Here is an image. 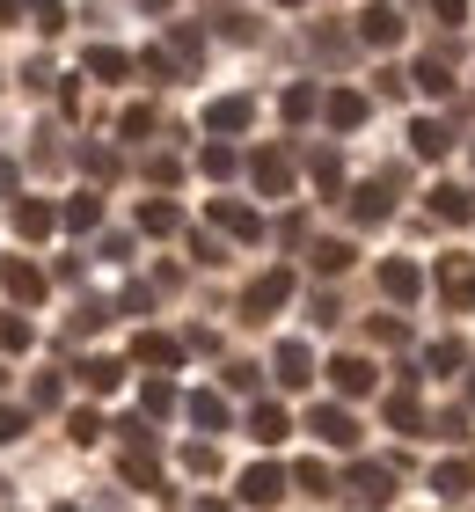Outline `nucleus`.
<instances>
[{
	"instance_id": "f257e3e1",
	"label": "nucleus",
	"mask_w": 475,
	"mask_h": 512,
	"mask_svg": "<svg viewBox=\"0 0 475 512\" xmlns=\"http://www.w3.org/2000/svg\"><path fill=\"white\" fill-rule=\"evenodd\" d=\"M439 300L454 315L475 308V256H439Z\"/></svg>"
},
{
	"instance_id": "f03ea898",
	"label": "nucleus",
	"mask_w": 475,
	"mask_h": 512,
	"mask_svg": "<svg viewBox=\"0 0 475 512\" xmlns=\"http://www.w3.org/2000/svg\"><path fill=\"white\" fill-rule=\"evenodd\" d=\"M307 432H315L322 447H337V454H351V447H359V425H351V410H337V403H322L315 417H307Z\"/></svg>"
},
{
	"instance_id": "7ed1b4c3",
	"label": "nucleus",
	"mask_w": 475,
	"mask_h": 512,
	"mask_svg": "<svg viewBox=\"0 0 475 512\" xmlns=\"http://www.w3.org/2000/svg\"><path fill=\"white\" fill-rule=\"evenodd\" d=\"M249 176H256V191H264V198H285V191H293V154L264 147V154L249 161Z\"/></svg>"
},
{
	"instance_id": "20e7f679",
	"label": "nucleus",
	"mask_w": 475,
	"mask_h": 512,
	"mask_svg": "<svg viewBox=\"0 0 475 512\" xmlns=\"http://www.w3.org/2000/svg\"><path fill=\"white\" fill-rule=\"evenodd\" d=\"M380 293H388L395 308H410V300L424 293V271L410 264V256H388V264H380Z\"/></svg>"
},
{
	"instance_id": "39448f33",
	"label": "nucleus",
	"mask_w": 475,
	"mask_h": 512,
	"mask_svg": "<svg viewBox=\"0 0 475 512\" xmlns=\"http://www.w3.org/2000/svg\"><path fill=\"white\" fill-rule=\"evenodd\" d=\"M285 300H293V271H264V278H256V286L242 293V308H249L256 322H264L271 308H285Z\"/></svg>"
},
{
	"instance_id": "423d86ee",
	"label": "nucleus",
	"mask_w": 475,
	"mask_h": 512,
	"mask_svg": "<svg viewBox=\"0 0 475 512\" xmlns=\"http://www.w3.org/2000/svg\"><path fill=\"white\" fill-rule=\"evenodd\" d=\"M212 220H220L234 242H264V220H256L242 198H212Z\"/></svg>"
},
{
	"instance_id": "0eeeda50",
	"label": "nucleus",
	"mask_w": 475,
	"mask_h": 512,
	"mask_svg": "<svg viewBox=\"0 0 475 512\" xmlns=\"http://www.w3.org/2000/svg\"><path fill=\"white\" fill-rule=\"evenodd\" d=\"M278 498H285V469L278 461H256L242 476V505H278Z\"/></svg>"
},
{
	"instance_id": "6e6552de",
	"label": "nucleus",
	"mask_w": 475,
	"mask_h": 512,
	"mask_svg": "<svg viewBox=\"0 0 475 512\" xmlns=\"http://www.w3.org/2000/svg\"><path fill=\"white\" fill-rule=\"evenodd\" d=\"M432 213H439L446 227H468V220H475V191H468V183H439V191H432Z\"/></svg>"
},
{
	"instance_id": "1a4fd4ad",
	"label": "nucleus",
	"mask_w": 475,
	"mask_h": 512,
	"mask_svg": "<svg viewBox=\"0 0 475 512\" xmlns=\"http://www.w3.org/2000/svg\"><path fill=\"white\" fill-rule=\"evenodd\" d=\"M322 118L337 125V132H359V125H366V96H359V88H329Z\"/></svg>"
},
{
	"instance_id": "9d476101",
	"label": "nucleus",
	"mask_w": 475,
	"mask_h": 512,
	"mask_svg": "<svg viewBox=\"0 0 475 512\" xmlns=\"http://www.w3.org/2000/svg\"><path fill=\"white\" fill-rule=\"evenodd\" d=\"M359 44H402V15L388 8V0H373V8L359 15Z\"/></svg>"
},
{
	"instance_id": "9b49d317",
	"label": "nucleus",
	"mask_w": 475,
	"mask_h": 512,
	"mask_svg": "<svg viewBox=\"0 0 475 512\" xmlns=\"http://www.w3.org/2000/svg\"><path fill=\"white\" fill-rule=\"evenodd\" d=\"M278 381H285V388H307V381H315V352H307L300 337L278 344Z\"/></svg>"
},
{
	"instance_id": "f8f14e48",
	"label": "nucleus",
	"mask_w": 475,
	"mask_h": 512,
	"mask_svg": "<svg viewBox=\"0 0 475 512\" xmlns=\"http://www.w3.org/2000/svg\"><path fill=\"white\" fill-rule=\"evenodd\" d=\"M395 191V176H380V183H366V191H351V220H359V227H373V220H388V198Z\"/></svg>"
},
{
	"instance_id": "ddd939ff",
	"label": "nucleus",
	"mask_w": 475,
	"mask_h": 512,
	"mask_svg": "<svg viewBox=\"0 0 475 512\" xmlns=\"http://www.w3.org/2000/svg\"><path fill=\"white\" fill-rule=\"evenodd\" d=\"M0 286H8L22 308H30V300H44V271H37V264H22V256H8V264H0Z\"/></svg>"
},
{
	"instance_id": "4468645a",
	"label": "nucleus",
	"mask_w": 475,
	"mask_h": 512,
	"mask_svg": "<svg viewBox=\"0 0 475 512\" xmlns=\"http://www.w3.org/2000/svg\"><path fill=\"white\" fill-rule=\"evenodd\" d=\"M132 359H139V366H161V374H169V366L183 359V344H176V337H161V330H139V337H132Z\"/></svg>"
},
{
	"instance_id": "2eb2a0df",
	"label": "nucleus",
	"mask_w": 475,
	"mask_h": 512,
	"mask_svg": "<svg viewBox=\"0 0 475 512\" xmlns=\"http://www.w3.org/2000/svg\"><path fill=\"white\" fill-rule=\"evenodd\" d=\"M388 491H395V469H380V461H359V469H351V498L388 505Z\"/></svg>"
},
{
	"instance_id": "dca6fc26",
	"label": "nucleus",
	"mask_w": 475,
	"mask_h": 512,
	"mask_svg": "<svg viewBox=\"0 0 475 512\" xmlns=\"http://www.w3.org/2000/svg\"><path fill=\"white\" fill-rule=\"evenodd\" d=\"M249 118H256V103H249V96H220V103L205 110V132H242Z\"/></svg>"
},
{
	"instance_id": "f3484780",
	"label": "nucleus",
	"mask_w": 475,
	"mask_h": 512,
	"mask_svg": "<svg viewBox=\"0 0 475 512\" xmlns=\"http://www.w3.org/2000/svg\"><path fill=\"white\" fill-rule=\"evenodd\" d=\"M329 381H337V395H366L373 388V366L344 352V359H329Z\"/></svg>"
},
{
	"instance_id": "a211bd4d",
	"label": "nucleus",
	"mask_w": 475,
	"mask_h": 512,
	"mask_svg": "<svg viewBox=\"0 0 475 512\" xmlns=\"http://www.w3.org/2000/svg\"><path fill=\"white\" fill-rule=\"evenodd\" d=\"M52 227H59V213H52V205H37V198H22V205H15V235L44 242V235H52Z\"/></svg>"
},
{
	"instance_id": "6ab92c4d",
	"label": "nucleus",
	"mask_w": 475,
	"mask_h": 512,
	"mask_svg": "<svg viewBox=\"0 0 475 512\" xmlns=\"http://www.w3.org/2000/svg\"><path fill=\"white\" fill-rule=\"evenodd\" d=\"M410 147H417V154H424V161H439V154H446V147H454V132H446V125H439V118H417V125H410Z\"/></svg>"
},
{
	"instance_id": "aec40b11",
	"label": "nucleus",
	"mask_w": 475,
	"mask_h": 512,
	"mask_svg": "<svg viewBox=\"0 0 475 512\" xmlns=\"http://www.w3.org/2000/svg\"><path fill=\"white\" fill-rule=\"evenodd\" d=\"M285 432H293V425H285V410H278V403H256V410H249V439H264V447H278Z\"/></svg>"
},
{
	"instance_id": "412c9836",
	"label": "nucleus",
	"mask_w": 475,
	"mask_h": 512,
	"mask_svg": "<svg viewBox=\"0 0 475 512\" xmlns=\"http://www.w3.org/2000/svg\"><path fill=\"white\" fill-rule=\"evenodd\" d=\"M176 227H183V213H176L169 198H147V205H139V235H176Z\"/></svg>"
},
{
	"instance_id": "4be33fe9",
	"label": "nucleus",
	"mask_w": 475,
	"mask_h": 512,
	"mask_svg": "<svg viewBox=\"0 0 475 512\" xmlns=\"http://www.w3.org/2000/svg\"><path fill=\"white\" fill-rule=\"evenodd\" d=\"M190 425H205V432H227V403H220V395H212V388H198V395H190Z\"/></svg>"
},
{
	"instance_id": "5701e85b",
	"label": "nucleus",
	"mask_w": 475,
	"mask_h": 512,
	"mask_svg": "<svg viewBox=\"0 0 475 512\" xmlns=\"http://www.w3.org/2000/svg\"><path fill=\"white\" fill-rule=\"evenodd\" d=\"M388 425H395V432H424V410H417V388H395V395H388Z\"/></svg>"
},
{
	"instance_id": "b1692460",
	"label": "nucleus",
	"mask_w": 475,
	"mask_h": 512,
	"mask_svg": "<svg viewBox=\"0 0 475 512\" xmlns=\"http://www.w3.org/2000/svg\"><path fill=\"white\" fill-rule=\"evenodd\" d=\"M59 220L74 227V235H88V227L103 220V198H95V191H81V198H66V213H59Z\"/></svg>"
},
{
	"instance_id": "393cba45",
	"label": "nucleus",
	"mask_w": 475,
	"mask_h": 512,
	"mask_svg": "<svg viewBox=\"0 0 475 512\" xmlns=\"http://www.w3.org/2000/svg\"><path fill=\"white\" fill-rule=\"evenodd\" d=\"M117 381H125V366H117V359H88V366H81V388H88V395H110Z\"/></svg>"
},
{
	"instance_id": "a878e982",
	"label": "nucleus",
	"mask_w": 475,
	"mask_h": 512,
	"mask_svg": "<svg viewBox=\"0 0 475 512\" xmlns=\"http://www.w3.org/2000/svg\"><path fill=\"white\" fill-rule=\"evenodd\" d=\"M88 74H95V81H125V74H132V59H125V52H110V44H95V52H88Z\"/></svg>"
},
{
	"instance_id": "bb28decb",
	"label": "nucleus",
	"mask_w": 475,
	"mask_h": 512,
	"mask_svg": "<svg viewBox=\"0 0 475 512\" xmlns=\"http://www.w3.org/2000/svg\"><path fill=\"white\" fill-rule=\"evenodd\" d=\"M410 81L424 88V96H446V88H454V74H446V59H432V52L417 59V74H410Z\"/></svg>"
},
{
	"instance_id": "cd10ccee",
	"label": "nucleus",
	"mask_w": 475,
	"mask_h": 512,
	"mask_svg": "<svg viewBox=\"0 0 475 512\" xmlns=\"http://www.w3.org/2000/svg\"><path fill=\"white\" fill-rule=\"evenodd\" d=\"M468 483H475V476H468V461H439V469H432V491H446V498H461Z\"/></svg>"
},
{
	"instance_id": "c85d7f7f",
	"label": "nucleus",
	"mask_w": 475,
	"mask_h": 512,
	"mask_svg": "<svg viewBox=\"0 0 475 512\" xmlns=\"http://www.w3.org/2000/svg\"><path fill=\"white\" fill-rule=\"evenodd\" d=\"M315 271H322V278L351 271V242H315Z\"/></svg>"
},
{
	"instance_id": "c756f323",
	"label": "nucleus",
	"mask_w": 475,
	"mask_h": 512,
	"mask_svg": "<svg viewBox=\"0 0 475 512\" xmlns=\"http://www.w3.org/2000/svg\"><path fill=\"white\" fill-rule=\"evenodd\" d=\"M307 169H315V191H329V198L344 191V161H337V154H315Z\"/></svg>"
},
{
	"instance_id": "7c9ffc66",
	"label": "nucleus",
	"mask_w": 475,
	"mask_h": 512,
	"mask_svg": "<svg viewBox=\"0 0 475 512\" xmlns=\"http://www.w3.org/2000/svg\"><path fill=\"white\" fill-rule=\"evenodd\" d=\"M139 410H147V417H169V410H176V388H169V381H147V388H139Z\"/></svg>"
},
{
	"instance_id": "2f4dec72",
	"label": "nucleus",
	"mask_w": 475,
	"mask_h": 512,
	"mask_svg": "<svg viewBox=\"0 0 475 512\" xmlns=\"http://www.w3.org/2000/svg\"><path fill=\"white\" fill-rule=\"evenodd\" d=\"M30 322H22V315H0V352H30Z\"/></svg>"
},
{
	"instance_id": "473e14b6",
	"label": "nucleus",
	"mask_w": 475,
	"mask_h": 512,
	"mask_svg": "<svg viewBox=\"0 0 475 512\" xmlns=\"http://www.w3.org/2000/svg\"><path fill=\"white\" fill-rule=\"evenodd\" d=\"M293 483H300V491H315V498H329V469H322V461H300Z\"/></svg>"
},
{
	"instance_id": "72a5a7b5",
	"label": "nucleus",
	"mask_w": 475,
	"mask_h": 512,
	"mask_svg": "<svg viewBox=\"0 0 475 512\" xmlns=\"http://www.w3.org/2000/svg\"><path fill=\"white\" fill-rule=\"evenodd\" d=\"M30 432V410H15V403H0V447H8V439H22Z\"/></svg>"
},
{
	"instance_id": "f704fd0d",
	"label": "nucleus",
	"mask_w": 475,
	"mask_h": 512,
	"mask_svg": "<svg viewBox=\"0 0 475 512\" xmlns=\"http://www.w3.org/2000/svg\"><path fill=\"white\" fill-rule=\"evenodd\" d=\"M22 8H30V22H37V30H59V22H66V8H59V0H22Z\"/></svg>"
},
{
	"instance_id": "c9c22d12",
	"label": "nucleus",
	"mask_w": 475,
	"mask_h": 512,
	"mask_svg": "<svg viewBox=\"0 0 475 512\" xmlns=\"http://www.w3.org/2000/svg\"><path fill=\"white\" fill-rule=\"evenodd\" d=\"M183 469L190 476H220V454H212V447H183Z\"/></svg>"
},
{
	"instance_id": "e433bc0d",
	"label": "nucleus",
	"mask_w": 475,
	"mask_h": 512,
	"mask_svg": "<svg viewBox=\"0 0 475 512\" xmlns=\"http://www.w3.org/2000/svg\"><path fill=\"white\" fill-rule=\"evenodd\" d=\"M66 432L88 447V439H103V417H95V410H74V417H66Z\"/></svg>"
},
{
	"instance_id": "4c0bfd02",
	"label": "nucleus",
	"mask_w": 475,
	"mask_h": 512,
	"mask_svg": "<svg viewBox=\"0 0 475 512\" xmlns=\"http://www.w3.org/2000/svg\"><path fill=\"white\" fill-rule=\"evenodd\" d=\"M117 125H125V139H147V132H154V110H147V103H132Z\"/></svg>"
},
{
	"instance_id": "58836bf2",
	"label": "nucleus",
	"mask_w": 475,
	"mask_h": 512,
	"mask_svg": "<svg viewBox=\"0 0 475 512\" xmlns=\"http://www.w3.org/2000/svg\"><path fill=\"white\" fill-rule=\"evenodd\" d=\"M307 110H315V88H307V81H300V88H285V118H293V125H300V118H307Z\"/></svg>"
},
{
	"instance_id": "ea45409f",
	"label": "nucleus",
	"mask_w": 475,
	"mask_h": 512,
	"mask_svg": "<svg viewBox=\"0 0 475 512\" xmlns=\"http://www.w3.org/2000/svg\"><path fill=\"white\" fill-rule=\"evenodd\" d=\"M424 359H432V366H439V374H454V366H461L468 352H461V344H454V337H446V344H432V352H424Z\"/></svg>"
},
{
	"instance_id": "a19ab883",
	"label": "nucleus",
	"mask_w": 475,
	"mask_h": 512,
	"mask_svg": "<svg viewBox=\"0 0 475 512\" xmlns=\"http://www.w3.org/2000/svg\"><path fill=\"white\" fill-rule=\"evenodd\" d=\"M198 161H205V176H234V147H205Z\"/></svg>"
},
{
	"instance_id": "79ce46f5",
	"label": "nucleus",
	"mask_w": 475,
	"mask_h": 512,
	"mask_svg": "<svg viewBox=\"0 0 475 512\" xmlns=\"http://www.w3.org/2000/svg\"><path fill=\"white\" fill-rule=\"evenodd\" d=\"M432 432H439V439H468V410H446Z\"/></svg>"
},
{
	"instance_id": "37998d69",
	"label": "nucleus",
	"mask_w": 475,
	"mask_h": 512,
	"mask_svg": "<svg viewBox=\"0 0 475 512\" xmlns=\"http://www.w3.org/2000/svg\"><path fill=\"white\" fill-rule=\"evenodd\" d=\"M432 15L439 22H468V0H432Z\"/></svg>"
},
{
	"instance_id": "c03bdc74",
	"label": "nucleus",
	"mask_w": 475,
	"mask_h": 512,
	"mask_svg": "<svg viewBox=\"0 0 475 512\" xmlns=\"http://www.w3.org/2000/svg\"><path fill=\"white\" fill-rule=\"evenodd\" d=\"M468 410H475V374H468Z\"/></svg>"
},
{
	"instance_id": "a18cd8bd",
	"label": "nucleus",
	"mask_w": 475,
	"mask_h": 512,
	"mask_svg": "<svg viewBox=\"0 0 475 512\" xmlns=\"http://www.w3.org/2000/svg\"><path fill=\"white\" fill-rule=\"evenodd\" d=\"M52 512H81V505H52Z\"/></svg>"
},
{
	"instance_id": "49530a36",
	"label": "nucleus",
	"mask_w": 475,
	"mask_h": 512,
	"mask_svg": "<svg viewBox=\"0 0 475 512\" xmlns=\"http://www.w3.org/2000/svg\"><path fill=\"white\" fill-rule=\"evenodd\" d=\"M278 8H300V0H278Z\"/></svg>"
}]
</instances>
